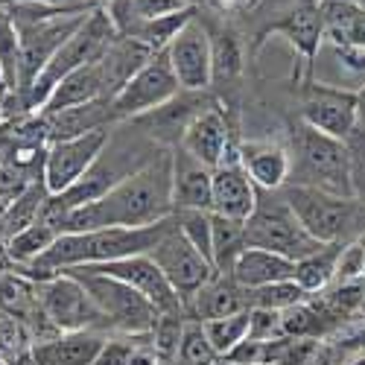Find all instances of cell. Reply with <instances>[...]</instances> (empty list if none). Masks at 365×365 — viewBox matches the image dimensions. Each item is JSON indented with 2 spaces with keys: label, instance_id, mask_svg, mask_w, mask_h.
<instances>
[{
  "label": "cell",
  "instance_id": "cell-2",
  "mask_svg": "<svg viewBox=\"0 0 365 365\" xmlns=\"http://www.w3.org/2000/svg\"><path fill=\"white\" fill-rule=\"evenodd\" d=\"M18 29V50H21V65H18V91L9 94H26L36 85L41 71L50 65V58L62 50V44L85 24V18L94 9H56L44 4H15L4 6Z\"/></svg>",
  "mask_w": 365,
  "mask_h": 365
},
{
  "label": "cell",
  "instance_id": "cell-5",
  "mask_svg": "<svg viewBox=\"0 0 365 365\" xmlns=\"http://www.w3.org/2000/svg\"><path fill=\"white\" fill-rule=\"evenodd\" d=\"M117 26H114V21H111V15H108V9H94L88 18H85V24L76 29V33L62 44V50H58L53 58H50V65L41 71V76L36 79V85L26 91V94L21 97V103L29 108V111H38L44 103H47V97H50V91L62 82L65 76H71L73 71H79V68H88V65H94V62H100V58L106 56V50L117 41Z\"/></svg>",
  "mask_w": 365,
  "mask_h": 365
},
{
  "label": "cell",
  "instance_id": "cell-51",
  "mask_svg": "<svg viewBox=\"0 0 365 365\" xmlns=\"http://www.w3.org/2000/svg\"><path fill=\"white\" fill-rule=\"evenodd\" d=\"M91 4H94V6H103V9H106V6L111 4V0H91Z\"/></svg>",
  "mask_w": 365,
  "mask_h": 365
},
{
  "label": "cell",
  "instance_id": "cell-39",
  "mask_svg": "<svg viewBox=\"0 0 365 365\" xmlns=\"http://www.w3.org/2000/svg\"><path fill=\"white\" fill-rule=\"evenodd\" d=\"M0 65L6 73L9 91H18V65H21V50H18V29L12 15L0 6Z\"/></svg>",
  "mask_w": 365,
  "mask_h": 365
},
{
  "label": "cell",
  "instance_id": "cell-48",
  "mask_svg": "<svg viewBox=\"0 0 365 365\" xmlns=\"http://www.w3.org/2000/svg\"><path fill=\"white\" fill-rule=\"evenodd\" d=\"M356 126L365 129V85L356 91Z\"/></svg>",
  "mask_w": 365,
  "mask_h": 365
},
{
  "label": "cell",
  "instance_id": "cell-44",
  "mask_svg": "<svg viewBox=\"0 0 365 365\" xmlns=\"http://www.w3.org/2000/svg\"><path fill=\"white\" fill-rule=\"evenodd\" d=\"M333 44V53H336L339 65L351 73V76H362V85H365V47H356L351 41H330Z\"/></svg>",
  "mask_w": 365,
  "mask_h": 365
},
{
  "label": "cell",
  "instance_id": "cell-6",
  "mask_svg": "<svg viewBox=\"0 0 365 365\" xmlns=\"http://www.w3.org/2000/svg\"><path fill=\"white\" fill-rule=\"evenodd\" d=\"M246 249H266L298 263L319 252L322 242L301 228L284 190H257V205L246 220Z\"/></svg>",
  "mask_w": 365,
  "mask_h": 365
},
{
  "label": "cell",
  "instance_id": "cell-32",
  "mask_svg": "<svg viewBox=\"0 0 365 365\" xmlns=\"http://www.w3.org/2000/svg\"><path fill=\"white\" fill-rule=\"evenodd\" d=\"M62 237L53 225H47L44 220H38L36 225L24 228L21 234H15L12 240H6V249H9V257L15 260V269H24V266H33L36 260H41L53 242Z\"/></svg>",
  "mask_w": 365,
  "mask_h": 365
},
{
  "label": "cell",
  "instance_id": "cell-13",
  "mask_svg": "<svg viewBox=\"0 0 365 365\" xmlns=\"http://www.w3.org/2000/svg\"><path fill=\"white\" fill-rule=\"evenodd\" d=\"M167 62L181 85V91H207L214 85V53H210V29L199 9L185 24V29L164 50Z\"/></svg>",
  "mask_w": 365,
  "mask_h": 365
},
{
  "label": "cell",
  "instance_id": "cell-22",
  "mask_svg": "<svg viewBox=\"0 0 365 365\" xmlns=\"http://www.w3.org/2000/svg\"><path fill=\"white\" fill-rule=\"evenodd\" d=\"M231 281L242 289H260L269 284L295 281V260L266 249H246L231 269Z\"/></svg>",
  "mask_w": 365,
  "mask_h": 365
},
{
  "label": "cell",
  "instance_id": "cell-23",
  "mask_svg": "<svg viewBox=\"0 0 365 365\" xmlns=\"http://www.w3.org/2000/svg\"><path fill=\"white\" fill-rule=\"evenodd\" d=\"M97 100H108L100 62L88 65V68H79L71 76H65L62 82L50 91V97L38 108V114L47 117V114L65 111V108H73V106H85V103H97Z\"/></svg>",
  "mask_w": 365,
  "mask_h": 365
},
{
  "label": "cell",
  "instance_id": "cell-34",
  "mask_svg": "<svg viewBox=\"0 0 365 365\" xmlns=\"http://www.w3.org/2000/svg\"><path fill=\"white\" fill-rule=\"evenodd\" d=\"M205 333L214 351L220 356H228L240 342L249 339V327H252V310H242V313H234V316H225V319H210V322H202Z\"/></svg>",
  "mask_w": 365,
  "mask_h": 365
},
{
  "label": "cell",
  "instance_id": "cell-25",
  "mask_svg": "<svg viewBox=\"0 0 365 365\" xmlns=\"http://www.w3.org/2000/svg\"><path fill=\"white\" fill-rule=\"evenodd\" d=\"M249 310L246 307V292L242 287H237L231 278L217 275L214 281H207L187 304H185V313L193 322H210V319H225L234 313Z\"/></svg>",
  "mask_w": 365,
  "mask_h": 365
},
{
  "label": "cell",
  "instance_id": "cell-27",
  "mask_svg": "<svg viewBox=\"0 0 365 365\" xmlns=\"http://www.w3.org/2000/svg\"><path fill=\"white\" fill-rule=\"evenodd\" d=\"M193 15H196V6H185V9H178V12H167V15H158V18L140 21L132 29H126L123 36L126 38H135L143 47H149L152 53H164Z\"/></svg>",
  "mask_w": 365,
  "mask_h": 365
},
{
  "label": "cell",
  "instance_id": "cell-53",
  "mask_svg": "<svg viewBox=\"0 0 365 365\" xmlns=\"http://www.w3.org/2000/svg\"><path fill=\"white\" fill-rule=\"evenodd\" d=\"M354 4H356V6H359V9L365 12V0H354Z\"/></svg>",
  "mask_w": 365,
  "mask_h": 365
},
{
  "label": "cell",
  "instance_id": "cell-9",
  "mask_svg": "<svg viewBox=\"0 0 365 365\" xmlns=\"http://www.w3.org/2000/svg\"><path fill=\"white\" fill-rule=\"evenodd\" d=\"M149 257L164 272L167 284L181 298V304H187L207 281L217 278L214 263H210L199 249H193V242L178 231V220H175L173 231L149 252Z\"/></svg>",
  "mask_w": 365,
  "mask_h": 365
},
{
  "label": "cell",
  "instance_id": "cell-8",
  "mask_svg": "<svg viewBox=\"0 0 365 365\" xmlns=\"http://www.w3.org/2000/svg\"><path fill=\"white\" fill-rule=\"evenodd\" d=\"M38 298H41V307L50 316V322L62 333L114 330L111 322L106 319V313L97 307V301L82 287V281L68 275V272H62V275H56L50 281H41Z\"/></svg>",
  "mask_w": 365,
  "mask_h": 365
},
{
  "label": "cell",
  "instance_id": "cell-3",
  "mask_svg": "<svg viewBox=\"0 0 365 365\" xmlns=\"http://www.w3.org/2000/svg\"><path fill=\"white\" fill-rule=\"evenodd\" d=\"M289 185L319 187L345 199H356L354 175H351V149L348 140L330 138L304 120H295L289 129Z\"/></svg>",
  "mask_w": 365,
  "mask_h": 365
},
{
  "label": "cell",
  "instance_id": "cell-12",
  "mask_svg": "<svg viewBox=\"0 0 365 365\" xmlns=\"http://www.w3.org/2000/svg\"><path fill=\"white\" fill-rule=\"evenodd\" d=\"M108 138H111V129H100V132H88L79 138L47 143L41 178H44L50 196H58L68 187H73L76 181L94 167V161L103 155Z\"/></svg>",
  "mask_w": 365,
  "mask_h": 365
},
{
  "label": "cell",
  "instance_id": "cell-19",
  "mask_svg": "<svg viewBox=\"0 0 365 365\" xmlns=\"http://www.w3.org/2000/svg\"><path fill=\"white\" fill-rule=\"evenodd\" d=\"M173 155V205L175 210H210L214 205V170L196 161L181 146Z\"/></svg>",
  "mask_w": 365,
  "mask_h": 365
},
{
  "label": "cell",
  "instance_id": "cell-11",
  "mask_svg": "<svg viewBox=\"0 0 365 365\" xmlns=\"http://www.w3.org/2000/svg\"><path fill=\"white\" fill-rule=\"evenodd\" d=\"M298 120L330 138L348 140L356 132V91L307 79L301 85Z\"/></svg>",
  "mask_w": 365,
  "mask_h": 365
},
{
  "label": "cell",
  "instance_id": "cell-29",
  "mask_svg": "<svg viewBox=\"0 0 365 365\" xmlns=\"http://www.w3.org/2000/svg\"><path fill=\"white\" fill-rule=\"evenodd\" d=\"M210 225H214V269L217 275L231 278L237 257L246 252V222L210 214Z\"/></svg>",
  "mask_w": 365,
  "mask_h": 365
},
{
  "label": "cell",
  "instance_id": "cell-47",
  "mask_svg": "<svg viewBox=\"0 0 365 365\" xmlns=\"http://www.w3.org/2000/svg\"><path fill=\"white\" fill-rule=\"evenodd\" d=\"M9 272H15V260L9 257L6 242H0V278H4V275H9Z\"/></svg>",
  "mask_w": 365,
  "mask_h": 365
},
{
  "label": "cell",
  "instance_id": "cell-31",
  "mask_svg": "<svg viewBox=\"0 0 365 365\" xmlns=\"http://www.w3.org/2000/svg\"><path fill=\"white\" fill-rule=\"evenodd\" d=\"M185 6H193L187 0H111L106 6L117 33L123 36L126 29H132L135 24L140 21H149V18H158V15H167V12H178Z\"/></svg>",
  "mask_w": 365,
  "mask_h": 365
},
{
  "label": "cell",
  "instance_id": "cell-37",
  "mask_svg": "<svg viewBox=\"0 0 365 365\" xmlns=\"http://www.w3.org/2000/svg\"><path fill=\"white\" fill-rule=\"evenodd\" d=\"M178 231L185 234L193 249H199L214 263V225H210V210H175Z\"/></svg>",
  "mask_w": 365,
  "mask_h": 365
},
{
  "label": "cell",
  "instance_id": "cell-38",
  "mask_svg": "<svg viewBox=\"0 0 365 365\" xmlns=\"http://www.w3.org/2000/svg\"><path fill=\"white\" fill-rule=\"evenodd\" d=\"M33 348H36V342H33L29 327L18 319H9L0 313V362L9 365L15 359H21L24 354H29Z\"/></svg>",
  "mask_w": 365,
  "mask_h": 365
},
{
  "label": "cell",
  "instance_id": "cell-49",
  "mask_svg": "<svg viewBox=\"0 0 365 365\" xmlns=\"http://www.w3.org/2000/svg\"><path fill=\"white\" fill-rule=\"evenodd\" d=\"M9 365H38V359H36L33 351H29V354H24L21 359H15V362H9Z\"/></svg>",
  "mask_w": 365,
  "mask_h": 365
},
{
  "label": "cell",
  "instance_id": "cell-30",
  "mask_svg": "<svg viewBox=\"0 0 365 365\" xmlns=\"http://www.w3.org/2000/svg\"><path fill=\"white\" fill-rule=\"evenodd\" d=\"M348 246V242H345ZM339 252L342 246H322L319 252H313L310 257H304L295 263V284L313 295V292H324L333 281H336V263H339Z\"/></svg>",
  "mask_w": 365,
  "mask_h": 365
},
{
  "label": "cell",
  "instance_id": "cell-36",
  "mask_svg": "<svg viewBox=\"0 0 365 365\" xmlns=\"http://www.w3.org/2000/svg\"><path fill=\"white\" fill-rule=\"evenodd\" d=\"M217 359H220V354L214 351V345H210L202 322L187 319L185 336H181V348H178V362L181 365H217Z\"/></svg>",
  "mask_w": 365,
  "mask_h": 365
},
{
  "label": "cell",
  "instance_id": "cell-17",
  "mask_svg": "<svg viewBox=\"0 0 365 365\" xmlns=\"http://www.w3.org/2000/svg\"><path fill=\"white\" fill-rule=\"evenodd\" d=\"M178 146L185 152H190L196 161H202L210 170H217L231 155L237 149V143L231 138V126H228V117H225V108L220 100L193 120Z\"/></svg>",
  "mask_w": 365,
  "mask_h": 365
},
{
  "label": "cell",
  "instance_id": "cell-7",
  "mask_svg": "<svg viewBox=\"0 0 365 365\" xmlns=\"http://www.w3.org/2000/svg\"><path fill=\"white\" fill-rule=\"evenodd\" d=\"M65 272L82 281V287L97 301V307L106 313L114 330L129 333V336H146L158 324L161 310L146 295H140L135 287L117 278H108V275H97V272H88V269H65Z\"/></svg>",
  "mask_w": 365,
  "mask_h": 365
},
{
  "label": "cell",
  "instance_id": "cell-54",
  "mask_svg": "<svg viewBox=\"0 0 365 365\" xmlns=\"http://www.w3.org/2000/svg\"><path fill=\"white\" fill-rule=\"evenodd\" d=\"M362 249H365V237H362Z\"/></svg>",
  "mask_w": 365,
  "mask_h": 365
},
{
  "label": "cell",
  "instance_id": "cell-14",
  "mask_svg": "<svg viewBox=\"0 0 365 365\" xmlns=\"http://www.w3.org/2000/svg\"><path fill=\"white\" fill-rule=\"evenodd\" d=\"M217 100L207 94V91H181V94H175L170 103H164L161 108L149 111L138 120H129V123L146 135L155 146L161 149H175L181 143V138H185V132L190 129V123L202 114L207 111L210 106H214Z\"/></svg>",
  "mask_w": 365,
  "mask_h": 365
},
{
  "label": "cell",
  "instance_id": "cell-28",
  "mask_svg": "<svg viewBox=\"0 0 365 365\" xmlns=\"http://www.w3.org/2000/svg\"><path fill=\"white\" fill-rule=\"evenodd\" d=\"M50 199V190L44 185V178H36L15 202H9V207L0 217V231H4V240H12L15 234H21L24 228L36 225L41 220V210Z\"/></svg>",
  "mask_w": 365,
  "mask_h": 365
},
{
  "label": "cell",
  "instance_id": "cell-33",
  "mask_svg": "<svg viewBox=\"0 0 365 365\" xmlns=\"http://www.w3.org/2000/svg\"><path fill=\"white\" fill-rule=\"evenodd\" d=\"M210 53H214V82H231L242 73L246 58H242V44L231 26L210 29Z\"/></svg>",
  "mask_w": 365,
  "mask_h": 365
},
{
  "label": "cell",
  "instance_id": "cell-18",
  "mask_svg": "<svg viewBox=\"0 0 365 365\" xmlns=\"http://www.w3.org/2000/svg\"><path fill=\"white\" fill-rule=\"evenodd\" d=\"M255 205H257V185L249 178V173L242 170L240 152L234 149L214 170V205H210V214L246 222L252 217Z\"/></svg>",
  "mask_w": 365,
  "mask_h": 365
},
{
  "label": "cell",
  "instance_id": "cell-42",
  "mask_svg": "<svg viewBox=\"0 0 365 365\" xmlns=\"http://www.w3.org/2000/svg\"><path fill=\"white\" fill-rule=\"evenodd\" d=\"M36 178H41V175H29V173H24V170H18L12 164L0 161V199H4L6 205L15 202L29 185H33Z\"/></svg>",
  "mask_w": 365,
  "mask_h": 365
},
{
  "label": "cell",
  "instance_id": "cell-43",
  "mask_svg": "<svg viewBox=\"0 0 365 365\" xmlns=\"http://www.w3.org/2000/svg\"><path fill=\"white\" fill-rule=\"evenodd\" d=\"M138 345L132 339H108L100 351V356L94 359V365H135L138 356Z\"/></svg>",
  "mask_w": 365,
  "mask_h": 365
},
{
  "label": "cell",
  "instance_id": "cell-26",
  "mask_svg": "<svg viewBox=\"0 0 365 365\" xmlns=\"http://www.w3.org/2000/svg\"><path fill=\"white\" fill-rule=\"evenodd\" d=\"M155 56L149 47L138 44L135 38H126V36H117V41L106 50V56L100 58V68H103V79H106V94L108 100H114L123 85Z\"/></svg>",
  "mask_w": 365,
  "mask_h": 365
},
{
  "label": "cell",
  "instance_id": "cell-40",
  "mask_svg": "<svg viewBox=\"0 0 365 365\" xmlns=\"http://www.w3.org/2000/svg\"><path fill=\"white\" fill-rule=\"evenodd\" d=\"M281 330L289 339H313L322 333V319L319 310L307 307V304H295V307L281 313Z\"/></svg>",
  "mask_w": 365,
  "mask_h": 365
},
{
  "label": "cell",
  "instance_id": "cell-41",
  "mask_svg": "<svg viewBox=\"0 0 365 365\" xmlns=\"http://www.w3.org/2000/svg\"><path fill=\"white\" fill-rule=\"evenodd\" d=\"M336 281L339 284L365 281V249H362V240H354V242H348V246H342L339 263H336Z\"/></svg>",
  "mask_w": 365,
  "mask_h": 365
},
{
  "label": "cell",
  "instance_id": "cell-20",
  "mask_svg": "<svg viewBox=\"0 0 365 365\" xmlns=\"http://www.w3.org/2000/svg\"><path fill=\"white\" fill-rule=\"evenodd\" d=\"M240 164L257 185V190H281L289 185V149L272 140H242L237 143Z\"/></svg>",
  "mask_w": 365,
  "mask_h": 365
},
{
  "label": "cell",
  "instance_id": "cell-50",
  "mask_svg": "<svg viewBox=\"0 0 365 365\" xmlns=\"http://www.w3.org/2000/svg\"><path fill=\"white\" fill-rule=\"evenodd\" d=\"M9 94V85H6V73H4V65H0V100Z\"/></svg>",
  "mask_w": 365,
  "mask_h": 365
},
{
  "label": "cell",
  "instance_id": "cell-45",
  "mask_svg": "<svg viewBox=\"0 0 365 365\" xmlns=\"http://www.w3.org/2000/svg\"><path fill=\"white\" fill-rule=\"evenodd\" d=\"M15 4H44L56 9H100L91 0H0V6H15Z\"/></svg>",
  "mask_w": 365,
  "mask_h": 365
},
{
  "label": "cell",
  "instance_id": "cell-4",
  "mask_svg": "<svg viewBox=\"0 0 365 365\" xmlns=\"http://www.w3.org/2000/svg\"><path fill=\"white\" fill-rule=\"evenodd\" d=\"M301 228L322 246H345L365 237V205L319 187L287 185L281 187Z\"/></svg>",
  "mask_w": 365,
  "mask_h": 365
},
{
  "label": "cell",
  "instance_id": "cell-52",
  "mask_svg": "<svg viewBox=\"0 0 365 365\" xmlns=\"http://www.w3.org/2000/svg\"><path fill=\"white\" fill-rule=\"evenodd\" d=\"M6 207H9V205H6L4 199H0V217H4V210H6Z\"/></svg>",
  "mask_w": 365,
  "mask_h": 365
},
{
  "label": "cell",
  "instance_id": "cell-55",
  "mask_svg": "<svg viewBox=\"0 0 365 365\" xmlns=\"http://www.w3.org/2000/svg\"><path fill=\"white\" fill-rule=\"evenodd\" d=\"M0 365H4V362H0Z\"/></svg>",
  "mask_w": 365,
  "mask_h": 365
},
{
  "label": "cell",
  "instance_id": "cell-24",
  "mask_svg": "<svg viewBox=\"0 0 365 365\" xmlns=\"http://www.w3.org/2000/svg\"><path fill=\"white\" fill-rule=\"evenodd\" d=\"M106 333L100 330H79V333H62L50 342H38L33 348L38 365H94L106 345Z\"/></svg>",
  "mask_w": 365,
  "mask_h": 365
},
{
  "label": "cell",
  "instance_id": "cell-1",
  "mask_svg": "<svg viewBox=\"0 0 365 365\" xmlns=\"http://www.w3.org/2000/svg\"><path fill=\"white\" fill-rule=\"evenodd\" d=\"M173 205V155L164 149L146 167L123 178L100 202L73 207L62 220V234H82L97 228H143L170 220Z\"/></svg>",
  "mask_w": 365,
  "mask_h": 365
},
{
  "label": "cell",
  "instance_id": "cell-15",
  "mask_svg": "<svg viewBox=\"0 0 365 365\" xmlns=\"http://www.w3.org/2000/svg\"><path fill=\"white\" fill-rule=\"evenodd\" d=\"M266 36H284L301 56L304 68H307V79H313L316 58L324 41V21L319 12V0H292V6L278 21H272L260 29L255 38V47H260Z\"/></svg>",
  "mask_w": 365,
  "mask_h": 365
},
{
  "label": "cell",
  "instance_id": "cell-21",
  "mask_svg": "<svg viewBox=\"0 0 365 365\" xmlns=\"http://www.w3.org/2000/svg\"><path fill=\"white\" fill-rule=\"evenodd\" d=\"M41 117H44V114H41ZM44 120H47V140H50V143L117 126V114H114L111 100H97V103L73 106V108H65V111L47 114Z\"/></svg>",
  "mask_w": 365,
  "mask_h": 365
},
{
  "label": "cell",
  "instance_id": "cell-46",
  "mask_svg": "<svg viewBox=\"0 0 365 365\" xmlns=\"http://www.w3.org/2000/svg\"><path fill=\"white\" fill-rule=\"evenodd\" d=\"M330 41H351L356 47H365V12L351 24V29L345 33V38H330Z\"/></svg>",
  "mask_w": 365,
  "mask_h": 365
},
{
  "label": "cell",
  "instance_id": "cell-35",
  "mask_svg": "<svg viewBox=\"0 0 365 365\" xmlns=\"http://www.w3.org/2000/svg\"><path fill=\"white\" fill-rule=\"evenodd\" d=\"M242 292H246L249 310H278V313L295 307V304H304L310 298L295 281H281V284H269L260 289H242Z\"/></svg>",
  "mask_w": 365,
  "mask_h": 365
},
{
  "label": "cell",
  "instance_id": "cell-16",
  "mask_svg": "<svg viewBox=\"0 0 365 365\" xmlns=\"http://www.w3.org/2000/svg\"><path fill=\"white\" fill-rule=\"evenodd\" d=\"M76 269H88V272H97V275H108L117 278L129 287H135L140 295H146L155 307L164 313H185V304L181 298L173 292V287L167 284L164 272L155 266L149 255H138V257H123V260H114V263H100V266H76Z\"/></svg>",
  "mask_w": 365,
  "mask_h": 365
},
{
  "label": "cell",
  "instance_id": "cell-10",
  "mask_svg": "<svg viewBox=\"0 0 365 365\" xmlns=\"http://www.w3.org/2000/svg\"><path fill=\"white\" fill-rule=\"evenodd\" d=\"M175 94H181V85L167 62V53H155L111 100L117 123H129V120L155 111L164 103H170Z\"/></svg>",
  "mask_w": 365,
  "mask_h": 365
}]
</instances>
